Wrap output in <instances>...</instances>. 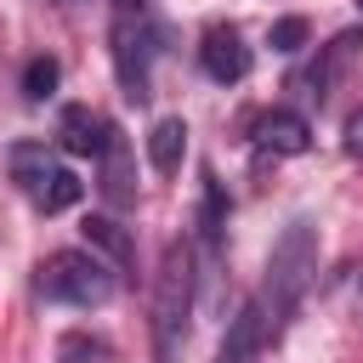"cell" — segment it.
<instances>
[{
	"label": "cell",
	"mask_w": 363,
	"mask_h": 363,
	"mask_svg": "<svg viewBox=\"0 0 363 363\" xmlns=\"http://www.w3.org/2000/svg\"><path fill=\"white\" fill-rule=\"evenodd\" d=\"M267 340H272V329H267V306H261V301H244V306L233 312L221 346H216V363H261Z\"/></svg>",
	"instance_id": "6"
},
{
	"label": "cell",
	"mask_w": 363,
	"mask_h": 363,
	"mask_svg": "<svg viewBox=\"0 0 363 363\" xmlns=\"http://www.w3.org/2000/svg\"><path fill=\"white\" fill-rule=\"evenodd\" d=\"M57 363H113V340L91 329H68L57 340Z\"/></svg>",
	"instance_id": "13"
},
{
	"label": "cell",
	"mask_w": 363,
	"mask_h": 363,
	"mask_svg": "<svg viewBox=\"0 0 363 363\" xmlns=\"http://www.w3.org/2000/svg\"><path fill=\"white\" fill-rule=\"evenodd\" d=\"M187 318H193V255L187 244H170L153 278V357L159 363H182Z\"/></svg>",
	"instance_id": "2"
},
{
	"label": "cell",
	"mask_w": 363,
	"mask_h": 363,
	"mask_svg": "<svg viewBox=\"0 0 363 363\" xmlns=\"http://www.w3.org/2000/svg\"><path fill=\"white\" fill-rule=\"evenodd\" d=\"M108 130H113V125H102L85 102H68V108L57 113V142H62L68 153H79V159H102Z\"/></svg>",
	"instance_id": "8"
},
{
	"label": "cell",
	"mask_w": 363,
	"mask_h": 363,
	"mask_svg": "<svg viewBox=\"0 0 363 363\" xmlns=\"http://www.w3.org/2000/svg\"><path fill=\"white\" fill-rule=\"evenodd\" d=\"M357 6H363V0H357Z\"/></svg>",
	"instance_id": "17"
},
{
	"label": "cell",
	"mask_w": 363,
	"mask_h": 363,
	"mask_svg": "<svg viewBox=\"0 0 363 363\" xmlns=\"http://www.w3.org/2000/svg\"><path fill=\"white\" fill-rule=\"evenodd\" d=\"M57 79H62L57 57H34V62L23 68V96H28V102H45V96H57Z\"/></svg>",
	"instance_id": "14"
},
{
	"label": "cell",
	"mask_w": 363,
	"mask_h": 363,
	"mask_svg": "<svg viewBox=\"0 0 363 363\" xmlns=\"http://www.w3.org/2000/svg\"><path fill=\"white\" fill-rule=\"evenodd\" d=\"M312 272H318V227L306 221V216H295L284 233H278V244H272V255H267V329L278 335L289 318H295V306H301V295L312 289Z\"/></svg>",
	"instance_id": "1"
},
{
	"label": "cell",
	"mask_w": 363,
	"mask_h": 363,
	"mask_svg": "<svg viewBox=\"0 0 363 363\" xmlns=\"http://www.w3.org/2000/svg\"><path fill=\"white\" fill-rule=\"evenodd\" d=\"M113 74H119L125 102L153 96V85H147V28H142V17H130V0H119V11H113Z\"/></svg>",
	"instance_id": "5"
},
{
	"label": "cell",
	"mask_w": 363,
	"mask_h": 363,
	"mask_svg": "<svg viewBox=\"0 0 363 363\" xmlns=\"http://www.w3.org/2000/svg\"><path fill=\"white\" fill-rule=\"evenodd\" d=\"M306 34H312V28H306V17H278V23L267 28V45L289 57V51H301V45H306Z\"/></svg>",
	"instance_id": "15"
},
{
	"label": "cell",
	"mask_w": 363,
	"mask_h": 363,
	"mask_svg": "<svg viewBox=\"0 0 363 363\" xmlns=\"http://www.w3.org/2000/svg\"><path fill=\"white\" fill-rule=\"evenodd\" d=\"M79 233H85V250H91V255H102L113 272H125V267H130L136 244H130V233H125L113 216H85V227H79Z\"/></svg>",
	"instance_id": "10"
},
{
	"label": "cell",
	"mask_w": 363,
	"mask_h": 363,
	"mask_svg": "<svg viewBox=\"0 0 363 363\" xmlns=\"http://www.w3.org/2000/svg\"><path fill=\"white\" fill-rule=\"evenodd\" d=\"M182 159H187V125L170 113V119H159V125L147 130V164H153L159 176H176Z\"/></svg>",
	"instance_id": "11"
},
{
	"label": "cell",
	"mask_w": 363,
	"mask_h": 363,
	"mask_svg": "<svg viewBox=\"0 0 363 363\" xmlns=\"http://www.w3.org/2000/svg\"><path fill=\"white\" fill-rule=\"evenodd\" d=\"M346 153H363V108L346 119Z\"/></svg>",
	"instance_id": "16"
},
{
	"label": "cell",
	"mask_w": 363,
	"mask_h": 363,
	"mask_svg": "<svg viewBox=\"0 0 363 363\" xmlns=\"http://www.w3.org/2000/svg\"><path fill=\"white\" fill-rule=\"evenodd\" d=\"M102 193L108 204H136V187H130V147L119 130H108V147H102Z\"/></svg>",
	"instance_id": "12"
},
{
	"label": "cell",
	"mask_w": 363,
	"mask_h": 363,
	"mask_svg": "<svg viewBox=\"0 0 363 363\" xmlns=\"http://www.w3.org/2000/svg\"><path fill=\"white\" fill-rule=\"evenodd\" d=\"M255 142H261L267 153H278V159H295V153L312 147V125H306L301 113H289V108H267V113L255 119Z\"/></svg>",
	"instance_id": "9"
},
{
	"label": "cell",
	"mask_w": 363,
	"mask_h": 363,
	"mask_svg": "<svg viewBox=\"0 0 363 363\" xmlns=\"http://www.w3.org/2000/svg\"><path fill=\"white\" fill-rule=\"evenodd\" d=\"M11 176H17V187L34 199V210H45V216H62V210H74V204L85 199V182H79L74 170L51 164V153H45V147H28V142L11 147Z\"/></svg>",
	"instance_id": "4"
},
{
	"label": "cell",
	"mask_w": 363,
	"mask_h": 363,
	"mask_svg": "<svg viewBox=\"0 0 363 363\" xmlns=\"http://www.w3.org/2000/svg\"><path fill=\"white\" fill-rule=\"evenodd\" d=\"M40 295L62 306H102L113 295V267L91 250H57L40 261Z\"/></svg>",
	"instance_id": "3"
},
{
	"label": "cell",
	"mask_w": 363,
	"mask_h": 363,
	"mask_svg": "<svg viewBox=\"0 0 363 363\" xmlns=\"http://www.w3.org/2000/svg\"><path fill=\"white\" fill-rule=\"evenodd\" d=\"M199 68L216 79V85H238L244 74H250V45L238 40V28H210L204 34V45H199Z\"/></svg>",
	"instance_id": "7"
}]
</instances>
